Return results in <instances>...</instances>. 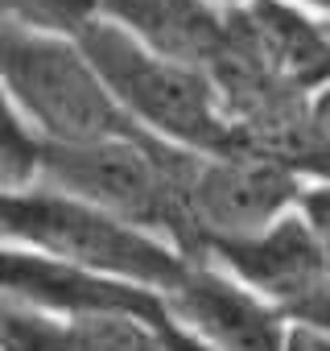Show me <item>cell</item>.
<instances>
[{"instance_id":"6da1fadb","label":"cell","mask_w":330,"mask_h":351,"mask_svg":"<svg viewBox=\"0 0 330 351\" xmlns=\"http://www.w3.org/2000/svg\"><path fill=\"white\" fill-rule=\"evenodd\" d=\"M186 153L144 132H120L79 145H42L38 182L149 236H161L182 256L194 252V236L182 207Z\"/></svg>"},{"instance_id":"7a4b0ae2","label":"cell","mask_w":330,"mask_h":351,"mask_svg":"<svg viewBox=\"0 0 330 351\" xmlns=\"http://www.w3.org/2000/svg\"><path fill=\"white\" fill-rule=\"evenodd\" d=\"M75 38L136 132L194 153L240 145L207 66L161 54L99 13H91Z\"/></svg>"},{"instance_id":"3957f363","label":"cell","mask_w":330,"mask_h":351,"mask_svg":"<svg viewBox=\"0 0 330 351\" xmlns=\"http://www.w3.org/2000/svg\"><path fill=\"white\" fill-rule=\"evenodd\" d=\"M0 87L38 145H79L136 132L71 29L0 21Z\"/></svg>"},{"instance_id":"277c9868","label":"cell","mask_w":330,"mask_h":351,"mask_svg":"<svg viewBox=\"0 0 330 351\" xmlns=\"http://www.w3.org/2000/svg\"><path fill=\"white\" fill-rule=\"evenodd\" d=\"M0 240L50 252L58 261H71L79 269H91L99 277H116L153 293L170 289L190 261L161 236H149L112 215H99L42 182L25 191H5V199H0Z\"/></svg>"},{"instance_id":"5b68a950","label":"cell","mask_w":330,"mask_h":351,"mask_svg":"<svg viewBox=\"0 0 330 351\" xmlns=\"http://www.w3.org/2000/svg\"><path fill=\"white\" fill-rule=\"evenodd\" d=\"M305 178L260 145H227L211 153H186L182 207L203 256L215 244L248 240L297 207Z\"/></svg>"},{"instance_id":"8992f818","label":"cell","mask_w":330,"mask_h":351,"mask_svg":"<svg viewBox=\"0 0 330 351\" xmlns=\"http://www.w3.org/2000/svg\"><path fill=\"white\" fill-rule=\"evenodd\" d=\"M170 318L207 351H281L285 314L231 277L211 256H190L182 277L161 293Z\"/></svg>"},{"instance_id":"52a82bcc","label":"cell","mask_w":330,"mask_h":351,"mask_svg":"<svg viewBox=\"0 0 330 351\" xmlns=\"http://www.w3.org/2000/svg\"><path fill=\"white\" fill-rule=\"evenodd\" d=\"M203 256L219 261L231 277H240L248 289H256L264 302H272L285 314V322H293L297 310L330 281V256L322 252V244L314 240V232L305 228L297 207L289 215H281L277 223H268L264 232H256L248 240L215 244Z\"/></svg>"},{"instance_id":"ba28073f","label":"cell","mask_w":330,"mask_h":351,"mask_svg":"<svg viewBox=\"0 0 330 351\" xmlns=\"http://www.w3.org/2000/svg\"><path fill=\"white\" fill-rule=\"evenodd\" d=\"M227 38L297 95L330 83V29L301 0H244L223 9Z\"/></svg>"},{"instance_id":"9c48e42d","label":"cell","mask_w":330,"mask_h":351,"mask_svg":"<svg viewBox=\"0 0 330 351\" xmlns=\"http://www.w3.org/2000/svg\"><path fill=\"white\" fill-rule=\"evenodd\" d=\"M95 13L194 66H211L223 46V9L215 0H95Z\"/></svg>"},{"instance_id":"30bf717a","label":"cell","mask_w":330,"mask_h":351,"mask_svg":"<svg viewBox=\"0 0 330 351\" xmlns=\"http://www.w3.org/2000/svg\"><path fill=\"white\" fill-rule=\"evenodd\" d=\"M38 136L17 116L13 99L0 87V191H25L38 182Z\"/></svg>"},{"instance_id":"8fae6325","label":"cell","mask_w":330,"mask_h":351,"mask_svg":"<svg viewBox=\"0 0 330 351\" xmlns=\"http://www.w3.org/2000/svg\"><path fill=\"white\" fill-rule=\"evenodd\" d=\"M95 13V0H21V21L50 29H79Z\"/></svg>"},{"instance_id":"7c38bea8","label":"cell","mask_w":330,"mask_h":351,"mask_svg":"<svg viewBox=\"0 0 330 351\" xmlns=\"http://www.w3.org/2000/svg\"><path fill=\"white\" fill-rule=\"evenodd\" d=\"M297 215L305 219V228L314 232V240L322 244V252L330 256V178H309L297 195Z\"/></svg>"},{"instance_id":"4fadbf2b","label":"cell","mask_w":330,"mask_h":351,"mask_svg":"<svg viewBox=\"0 0 330 351\" xmlns=\"http://www.w3.org/2000/svg\"><path fill=\"white\" fill-rule=\"evenodd\" d=\"M281 351H330V330L289 326V330H285V347H281Z\"/></svg>"},{"instance_id":"5bb4252c","label":"cell","mask_w":330,"mask_h":351,"mask_svg":"<svg viewBox=\"0 0 330 351\" xmlns=\"http://www.w3.org/2000/svg\"><path fill=\"white\" fill-rule=\"evenodd\" d=\"M305 112H309V124L330 141V83H322L314 95H309V104H305Z\"/></svg>"},{"instance_id":"9a60e30c","label":"cell","mask_w":330,"mask_h":351,"mask_svg":"<svg viewBox=\"0 0 330 351\" xmlns=\"http://www.w3.org/2000/svg\"><path fill=\"white\" fill-rule=\"evenodd\" d=\"M5 17L21 21V0H0V21H5Z\"/></svg>"},{"instance_id":"2e32d148","label":"cell","mask_w":330,"mask_h":351,"mask_svg":"<svg viewBox=\"0 0 330 351\" xmlns=\"http://www.w3.org/2000/svg\"><path fill=\"white\" fill-rule=\"evenodd\" d=\"M215 5L219 9H231V5H244V0H215Z\"/></svg>"},{"instance_id":"e0dca14e","label":"cell","mask_w":330,"mask_h":351,"mask_svg":"<svg viewBox=\"0 0 330 351\" xmlns=\"http://www.w3.org/2000/svg\"><path fill=\"white\" fill-rule=\"evenodd\" d=\"M322 21H326V29H330V13H326V17H322Z\"/></svg>"},{"instance_id":"ac0fdd59","label":"cell","mask_w":330,"mask_h":351,"mask_svg":"<svg viewBox=\"0 0 330 351\" xmlns=\"http://www.w3.org/2000/svg\"><path fill=\"white\" fill-rule=\"evenodd\" d=\"M0 199H5V191H0Z\"/></svg>"}]
</instances>
